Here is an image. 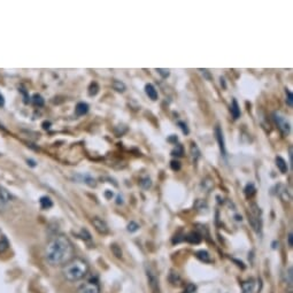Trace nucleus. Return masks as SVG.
Listing matches in <instances>:
<instances>
[{
  "label": "nucleus",
  "instance_id": "29",
  "mask_svg": "<svg viewBox=\"0 0 293 293\" xmlns=\"http://www.w3.org/2000/svg\"><path fill=\"white\" fill-rule=\"evenodd\" d=\"M179 126H180V128L182 129V131H183L185 135H188V134H189V129H188V126H186V124H185L184 122L180 121V122H179Z\"/></svg>",
  "mask_w": 293,
  "mask_h": 293
},
{
  "label": "nucleus",
  "instance_id": "1",
  "mask_svg": "<svg viewBox=\"0 0 293 293\" xmlns=\"http://www.w3.org/2000/svg\"><path fill=\"white\" fill-rule=\"evenodd\" d=\"M75 248L70 239L65 235H56L47 242L45 246V259L51 266L67 265L74 259Z\"/></svg>",
  "mask_w": 293,
  "mask_h": 293
},
{
  "label": "nucleus",
  "instance_id": "11",
  "mask_svg": "<svg viewBox=\"0 0 293 293\" xmlns=\"http://www.w3.org/2000/svg\"><path fill=\"white\" fill-rule=\"evenodd\" d=\"M254 291V282L250 279L242 284V293H253Z\"/></svg>",
  "mask_w": 293,
  "mask_h": 293
},
{
  "label": "nucleus",
  "instance_id": "4",
  "mask_svg": "<svg viewBox=\"0 0 293 293\" xmlns=\"http://www.w3.org/2000/svg\"><path fill=\"white\" fill-rule=\"evenodd\" d=\"M274 120H275V122H276L277 127L279 128V130L282 131V134L287 135L288 131H290V124H288L286 118L279 112H277L274 114Z\"/></svg>",
  "mask_w": 293,
  "mask_h": 293
},
{
  "label": "nucleus",
  "instance_id": "12",
  "mask_svg": "<svg viewBox=\"0 0 293 293\" xmlns=\"http://www.w3.org/2000/svg\"><path fill=\"white\" fill-rule=\"evenodd\" d=\"M185 239L191 244H199L201 242L202 237H201V235H199L198 232H191L188 235V236H186Z\"/></svg>",
  "mask_w": 293,
  "mask_h": 293
},
{
  "label": "nucleus",
  "instance_id": "19",
  "mask_svg": "<svg viewBox=\"0 0 293 293\" xmlns=\"http://www.w3.org/2000/svg\"><path fill=\"white\" fill-rule=\"evenodd\" d=\"M33 103L34 105H36V106H41L44 105V99H43V97L41 95H38V93H36V95H34L33 97Z\"/></svg>",
  "mask_w": 293,
  "mask_h": 293
},
{
  "label": "nucleus",
  "instance_id": "18",
  "mask_svg": "<svg viewBox=\"0 0 293 293\" xmlns=\"http://www.w3.org/2000/svg\"><path fill=\"white\" fill-rule=\"evenodd\" d=\"M98 91H99V85H98L96 82L91 83L90 87H89V96H91V97L96 96L97 93H98Z\"/></svg>",
  "mask_w": 293,
  "mask_h": 293
},
{
  "label": "nucleus",
  "instance_id": "21",
  "mask_svg": "<svg viewBox=\"0 0 293 293\" xmlns=\"http://www.w3.org/2000/svg\"><path fill=\"white\" fill-rule=\"evenodd\" d=\"M255 193V188H254V185L253 184H248L246 188H245V194L247 195V197H252L253 194Z\"/></svg>",
  "mask_w": 293,
  "mask_h": 293
},
{
  "label": "nucleus",
  "instance_id": "26",
  "mask_svg": "<svg viewBox=\"0 0 293 293\" xmlns=\"http://www.w3.org/2000/svg\"><path fill=\"white\" fill-rule=\"evenodd\" d=\"M285 93H286V96H287V98H286V104H287L288 106H292V105H293V96H292L291 91L288 90V89H286Z\"/></svg>",
  "mask_w": 293,
  "mask_h": 293
},
{
  "label": "nucleus",
  "instance_id": "2",
  "mask_svg": "<svg viewBox=\"0 0 293 293\" xmlns=\"http://www.w3.org/2000/svg\"><path fill=\"white\" fill-rule=\"evenodd\" d=\"M89 273V265L78 257H74L62 268V275L68 282H78L86 276Z\"/></svg>",
  "mask_w": 293,
  "mask_h": 293
},
{
  "label": "nucleus",
  "instance_id": "20",
  "mask_svg": "<svg viewBox=\"0 0 293 293\" xmlns=\"http://www.w3.org/2000/svg\"><path fill=\"white\" fill-rule=\"evenodd\" d=\"M172 155H175V157H183V154H184V148L182 146L181 144L179 145H176V148L175 150L172 151Z\"/></svg>",
  "mask_w": 293,
  "mask_h": 293
},
{
  "label": "nucleus",
  "instance_id": "30",
  "mask_svg": "<svg viewBox=\"0 0 293 293\" xmlns=\"http://www.w3.org/2000/svg\"><path fill=\"white\" fill-rule=\"evenodd\" d=\"M288 246L290 247L293 246V235L292 233L288 235Z\"/></svg>",
  "mask_w": 293,
  "mask_h": 293
},
{
  "label": "nucleus",
  "instance_id": "10",
  "mask_svg": "<svg viewBox=\"0 0 293 293\" xmlns=\"http://www.w3.org/2000/svg\"><path fill=\"white\" fill-rule=\"evenodd\" d=\"M11 193L5 188L0 186V203H7L8 201H11Z\"/></svg>",
  "mask_w": 293,
  "mask_h": 293
},
{
  "label": "nucleus",
  "instance_id": "3",
  "mask_svg": "<svg viewBox=\"0 0 293 293\" xmlns=\"http://www.w3.org/2000/svg\"><path fill=\"white\" fill-rule=\"evenodd\" d=\"M100 284L97 279H89L85 283H83L81 286L78 287L77 293H100Z\"/></svg>",
  "mask_w": 293,
  "mask_h": 293
},
{
  "label": "nucleus",
  "instance_id": "32",
  "mask_svg": "<svg viewBox=\"0 0 293 293\" xmlns=\"http://www.w3.org/2000/svg\"><path fill=\"white\" fill-rule=\"evenodd\" d=\"M4 105H5V99H4V96L2 95V92H0V107H3Z\"/></svg>",
  "mask_w": 293,
  "mask_h": 293
},
{
  "label": "nucleus",
  "instance_id": "24",
  "mask_svg": "<svg viewBox=\"0 0 293 293\" xmlns=\"http://www.w3.org/2000/svg\"><path fill=\"white\" fill-rule=\"evenodd\" d=\"M140 185L143 186L144 189H149V188H151V185H152V182H151V180L149 179V177H145V179L141 180Z\"/></svg>",
  "mask_w": 293,
  "mask_h": 293
},
{
  "label": "nucleus",
  "instance_id": "8",
  "mask_svg": "<svg viewBox=\"0 0 293 293\" xmlns=\"http://www.w3.org/2000/svg\"><path fill=\"white\" fill-rule=\"evenodd\" d=\"M145 92L151 100H157L158 99V91L155 90V87L152 84H146Z\"/></svg>",
  "mask_w": 293,
  "mask_h": 293
},
{
  "label": "nucleus",
  "instance_id": "6",
  "mask_svg": "<svg viewBox=\"0 0 293 293\" xmlns=\"http://www.w3.org/2000/svg\"><path fill=\"white\" fill-rule=\"evenodd\" d=\"M92 224L96 228L97 231L99 232L100 235H107L109 231L107 223H106V222L101 219H99V217H95V219L92 220Z\"/></svg>",
  "mask_w": 293,
  "mask_h": 293
},
{
  "label": "nucleus",
  "instance_id": "31",
  "mask_svg": "<svg viewBox=\"0 0 293 293\" xmlns=\"http://www.w3.org/2000/svg\"><path fill=\"white\" fill-rule=\"evenodd\" d=\"M105 195H106V198H107V199H110V198L113 197V192H112V191L107 190V191H106V192H105Z\"/></svg>",
  "mask_w": 293,
  "mask_h": 293
},
{
  "label": "nucleus",
  "instance_id": "22",
  "mask_svg": "<svg viewBox=\"0 0 293 293\" xmlns=\"http://www.w3.org/2000/svg\"><path fill=\"white\" fill-rule=\"evenodd\" d=\"M138 229H139V225L137 224L136 222H134V221L130 222V223L128 224V231L129 232H136Z\"/></svg>",
  "mask_w": 293,
  "mask_h": 293
},
{
  "label": "nucleus",
  "instance_id": "33",
  "mask_svg": "<svg viewBox=\"0 0 293 293\" xmlns=\"http://www.w3.org/2000/svg\"><path fill=\"white\" fill-rule=\"evenodd\" d=\"M168 140H169V141H177V137L176 136H171Z\"/></svg>",
  "mask_w": 293,
  "mask_h": 293
},
{
  "label": "nucleus",
  "instance_id": "16",
  "mask_svg": "<svg viewBox=\"0 0 293 293\" xmlns=\"http://www.w3.org/2000/svg\"><path fill=\"white\" fill-rule=\"evenodd\" d=\"M197 256L198 259H200L203 262H211V256L208 254V252L206 251H199L197 253Z\"/></svg>",
  "mask_w": 293,
  "mask_h": 293
},
{
  "label": "nucleus",
  "instance_id": "5",
  "mask_svg": "<svg viewBox=\"0 0 293 293\" xmlns=\"http://www.w3.org/2000/svg\"><path fill=\"white\" fill-rule=\"evenodd\" d=\"M146 275H148V279H149V284L151 288H152L154 293H159L160 288H159V277L155 270L151 267H146Z\"/></svg>",
  "mask_w": 293,
  "mask_h": 293
},
{
  "label": "nucleus",
  "instance_id": "28",
  "mask_svg": "<svg viewBox=\"0 0 293 293\" xmlns=\"http://www.w3.org/2000/svg\"><path fill=\"white\" fill-rule=\"evenodd\" d=\"M157 72H158L160 75H161V76H162L163 78H166V77L169 76V70H167V69L159 68V69H157Z\"/></svg>",
  "mask_w": 293,
  "mask_h": 293
},
{
  "label": "nucleus",
  "instance_id": "7",
  "mask_svg": "<svg viewBox=\"0 0 293 293\" xmlns=\"http://www.w3.org/2000/svg\"><path fill=\"white\" fill-rule=\"evenodd\" d=\"M215 135H216V139H217V143H219L220 151H221L222 155H223V157H226V151H225V145H224V137H223V132H222L220 127H216Z\"/></svg>",
  "mask_w": 293,
  "mask_h": 293
},
{
  "label": "nucleus",
  "instance_id": "9",
  "mask_svg": "<svg viewBox=\"0 0 293 293\" xmlns=\"http://www.w3.org/2000/svg\"><path fill=\"white\" fill-rule=\"evenodd\" d=\"M89 112V105L85 103H78L76 105V108H75V113H76L77 116H83Z\"/></svg>",
  "mask_w": 293,
  "mask_h": 293
},
{
  "label": "nucleus",
  "instance_id": "23",
  "mask_svg": "<svg viewBox=\"0 0 293 293\" xmlns=\"http://www.w3.org/2000/svg\"><path fill=\"white\" fill-rule=\"evenodd\" d=\"M285 281H286V283L288 284V285L292 286L293 279H292V268L291 267L287 269V273L285 274Z\"/></svg>",
  "mask_w": 293,
  "mask_h": 293
},
{
  "label": "nucleus",
  "instance_id": "25",
  "mask_svg": "<svg viewBox=\"0 0 293 293\" xmlns=\"http://www.w3.org/2000/svg\"><path fill=\"white\" fill-rule=\"evenodd\" d=\"M170 167L172 170L179 171L181 169V162L177 161V160H172V161L170 162Z\"/></svg>",
  "mask_w": 293,
  "mask_h": 293
},
{
  "label": "nucleus",
  "instance_id": "15",
  "mask_svg": "<svg viewBox=\"0 0 293 293\" xmlns=\"http://www.w3.org/2000/svg\"><path fill=\"white\" fill-rule=\"evenodd\" d=\"M231 114L235 120H237L239 116H241V108H239L238 103L236 99L232 100V106H231Z\"/></svg>",
  "mask_w": 293,
  "mask_h": 293
},
{
  "label": "nucleus",
  "instance_id": "13",
  "mask_svg": "<svg viewBox=\"0 0 293 293\" xmlns=\"http://www.w3.org/2000/svg\"><path fill=\"white\" fill-rule=\"evenodd\" d=\"M276 165H277V168L279 170H281V172H283V174H286L287 172V163L285 160H284L282 157H277L276 158Z\"/></svg>",
  "mask_w": 293,
  "mask_h": 293
},
{
  "label": "nucleus",
  "instance_id": "14",
  "mask_svg": "<svg viewBox=\"0 0 293 293\" xmlns=\"http://www.w3.org/2000/svg\"><path fill=\"white\" fill-rule=\"evenodd\" d=\"M39 202H41V207L43 208V210H50V208L53 206V201L51 200L50 197H42Z\"/></svg>",
  "mask_w": 293,
  "mask_h": 293
},
{
  "label": "nucleus",
  "instance_id": "27",
  "mask_svg": "<svg viewBox=\"0 0 293 293\" xmlns=\"http://www.w3.org/2000/svg\"><path fill=\"white\" fill-rule=\"evenodd\" d=\"M112 251L115 255H116L118 257H122V251H121V248H120L118 245H112Z\"/></svg>",
  "mask_w": 293,
  "mask_h": 293
},
{
  "label": "nucleus",
  "instance_id": "17",
  "mask_svg": "<svg viewBox=\"0 0 293 293\" xmlns=\"http://www.w3.org/2000/svg\"><path fill=\"white\" fill-rule=\"evenodd\" d=\"M113 87H114V90H116L118 92H121V93L126 91V84L121 81H114Z\"/></svg>",
  "mask_w": 293,
  "mask_h": 293
}]
</instances>
